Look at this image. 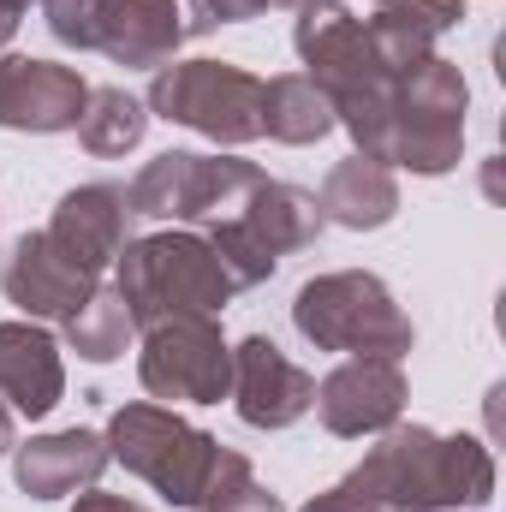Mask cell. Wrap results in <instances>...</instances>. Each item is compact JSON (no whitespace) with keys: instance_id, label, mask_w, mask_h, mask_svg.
<instances>
[{"instance_id":"cell-33","label":"cell","mask_w":506,"mask_h":512,"mask_svg":"<svg viewBox=\"0 0 506 512\" xmlns=\"http://www.w3.org/2000/svg\"><path fill=\"white\" fill-rule=\"evenodd\" d=\"M268 6H292V12H298V6H304V0H268Z\"/></svg>"},{"instance_id":"cell-30","label":"cell","mask_w":506,"mask_h":512,"mask_svg":"<svg viewBox=\"0 0 506 512\" xmlns=\"http://www.w3.org/2000/svg\"><path fill=\"white\" fill-rule=\"evenodd\" d=\"M12 447H18V417H12V411L0 405V459H6Z\"/></svg>"},{"instance_id":"cell-20","label":"cell","mask_w":506,"mask_h":512,"mask_svg":"<svg viewBox=\"0 0 506 512\" xmlns=\"http://www.w3.org/2000/svg\"><path fill=\"white\" fill-rule=\"evenodd\" d=\"M245 233H251L256 245L268 256H292V251H310L316 239H322V203H316V191H304V185H286V179H262L251 191V203L233 215Z\"/></svg>"},{"instance_id":"cell-29","label":"cell","mask_w":506,"mask_h":512,"mask_svg":"<svg viewBox=\"0 0 506 512\" xmlns=\"http://www.w3.org/2000/svg\"><path fill=\"white\" fill-rule=\"evenodd\" d=\"M298 512H376V507H364L358 495H346V489L334 483V489H322V495H310V501H304Z\"/></svg>"},{"instance_id":"cell-9","label":"cell","mask_w":506,"mask_h":512,"mask_svg":"<svg viewBox=\"0 0 506 512\" xmlns=\"http://www.w3.org/2000/svg\"><path fill=\"white\" fill-rule=\"evenodd\" d=\"M137 382L155 405H221L233 387V346L221 316H167L143 328Z\"/></svg>"},{"instance_id":"cell-10","label":"cell","mask_w":506,"mask_h":512,"mask_svg":"<svg viewBox=\"0 0 506 512\" xmlns=\"http://www.w3.org/2000/svg\"><path fill=\"white\" fill-rule=\"evenodd\" d=\"M96 286H102V274L90 262H78L48 227L18 233L6 262H0V292L30 322H66V316H78L96 298Z\"/></svg>"},{"instance_id":"cell-18","label":"cell","mask_w":506,"mask_h":512,"mask_svg":"<svg viewBox=\"0 0 506 512\" xmlns=\"http://www.w3.org/2000/svg\"><path fill=\"white\" fill-rule=\"evenodd\" d=\"M316 203H322V221H328V227L381 233V227L399 215V173L381 167V161H370V155H346V161L328 167Z\"/></svg>"},{"instance_id":"cell-27","label":"cell","mask_w":506,"mask_h":512,"mask_svg":"<svg viewBox=\"0 0 506 512\" xmlns=\"http://www.w3.org/2000/svg\"><path fill=\"white\" fill-rule=\"evenodd\" d=\"M203 12L215 18V24H251L268 12V0H203Z\"/></svg>"},{"instance_id":"cell-8","label":"cell","mask_w":506,"mask_h":512,"mask_svg":"<svg viewBox=\"0 0 506 512\" xmlns=\"http://www.w3.org/2000/svg\"><path fill=\"white\" fill-rule=\"evenodd\" d=\"M268 173L233 155V149H215V155H197V149H161L155 161H143V173L131 179V215L143 221H173V227H215V221H233L251 191Z\"/></svg>"},{"instance_id":"cell-6","label":"cell","mask_w":506,"mask_h":512,"mask_svg":"<svg viewBox=\"0 0 506 512\" xmlns=\"http://www.w3.org/2000/svg\"><path fill=\"white\" fill-rule=\"evenodd\" d=\"M292 328L316 352H346V358H399L417 346L411 316L399 310L393 286L370 268H334L298 286L292 298Z\"/></svg>"},{"instance_id":"cell-31","label":"cell","mask_w":506,"mask_h":512,"mask_svg":"<svg viewBox=\"0 0 506 512\" xmlns=\"http://www.w3.org/2000/svg\"><path fill=\"white\" fill-rule=\"evenodd\" d=\"M30 6H36V0H0V12H6V18H18V24H24V12H30Z\"/></svg>"},{"instance_id":"cell-21","label":"cell","mask_w":506,"mask_h":512,"mask_svg":"<svg viewBox=\"0 0 506 512\" xmlns=\"http://www.w3.org/2000/svg\"><path fill=\"white\" fill-rule=\"evenodd\" d=\"M328 131H334V108H328V96L304 72L262 78V137H274L286 149H310Z\"/></svg>"},{"instance_id":"cell-15","label":"cell","mask_w":506,"mask_h":512,"mask_svg":"<svg viewBox=\"0 0 506 512\" xmlns=\"http://www.w3.org/2000/svg\"><path fill=\"white\" fill-rule=\"evenodd\" d=\"M131 227H137V215H131V191L120 185V179L72 185V191L54 203V215H48V233L78 256V262H90L96 274L114 268V256L137 239Z\"/></svg>"},{"instance_id":"cell-32","label":"cell","mask_w":506,"mask_h":512,"mask_svg":"<svg viewBox=\"0 0 506 512\" xmlns=\"http://www.w3.org/2000/svg\"><path fill=\"white\" fill-rule=\"evenodd\" d=\"M12 36H18V18H6V12H0V54H6V42H12Z\"/></svg>"},{"instance_id":"cell-26","label":"cell","mask_w":506,"mask_h":512,"mask_svg":"<svg viewBox=\"0 0 506 512\" xmlns=\"http://www.w3.org/2000/svg\"><path fill=\"white\" fill-rule=\"evenodd\" d=\"M215 512H286V501H280L274 489H262V483L251 477V483H245L239 495H227V501H221Z\"/></svg>"},{"instance_id":"cell-12","label":"cell","mask_w":506,"mask_h":512,"mask_svg":"<svg viewBox=\"0 0 506 512\" xmlns=\"http://www.w3.org/2000/svg\"><path fill=\"white\" fill-rule=\"evenodd\" d=\"M405 399H411V382H405L399 358H340L316 382L310 411L322 417L328 435L364 441V435H381V429H393L405 417Z\"/></svg>"},{"instance_id":"cell-11","label":"cell","mask_w":506,"mask_h":512,"mask_svg":"<svg viewBox=\"0 0 506 512\" xmlns=\"http://www.w3.org/2000/svg\"><path fill=\"white\" fill-rule=\"evenodd\" d=\"M209 30L215 18L203 12V0H102L96 54H108L126 72H155Z\"/></svg>"},{"instance_id":"cell-1","label":"cell","mask_w":506,"mask_h":512,"mask_svg":"<svg viewBox=\"0 0 506 512\" xmlns=\"http://www.w3.org/2000/svg\"><path fill=\"white\" fill-rule=\"evenodd\" d=\"M346 495L376 512H459L495 501V453L477 435H441L429 423H393L340 477Z\"/></svg>"},{"instance_id":"cell-13","label":"cell","mask_w":506,"mask_h":512,"mask_svg":"<svg viewBox=\"0 0 506 512\" xmlns=\"http://www.w3.org/2000/svg\"><path fill=\"white\" fill-rule=\"evenodd\" d=\"M233 411L245 429H292L298 417H310V399H316V376L304 364H292L268 334H245L233 346V387H227Z\"/></svg>"},{"instance_id":"cell-5","label":"cell","mask_w":506,"mask_h":512,"mask_svg":"<svg viewBox=\"0 0 506 512\" xmlns=\"http://www.w3.org/2000/svg\"><path fill=\"white\" fill-rule=\"evenodd\" d=\"M114 292L126 298L137 334L149 322H167V316H221L239 298L215 245L191 227L131 239L126 251L114 256Z\"/></svg>"},{"instance_id":"cell-14","label":"cell","mask_w":506,"mask_h":512,"mask_svg":"<svg viewBox=\"0 0 506 512\" xmlns=\"http://www.w3.org/2000/svg\"><path fill=\"white\" fill-rule=\"evenodd\" d=\"M90 102V84L78 66L36 60V54H0V131L60 137L78 131Z\"/></svg>"},{"instance_id":"cell-2","label":"cell","mask_w":506,"mask_h":512,"mask_svg":"<svg viewBox=\"0 0 506 512\" xmlns=\"http://www.w3.org/2000/svg\"><path fill=\"white\" fill-rule=\"evenodd\" d=\"M102 441H108L114 465H126L131 477L149 483L161 501L191 512H215L227 495H239L256 477V465L239 447H221L209 429L185 423L173 405H155V399L114 405Z\"/></svg>"},{"instance_id":"cell-7","label":"cell","mask_w":506,"mask_h":512,"mask_svg":"<svg viewBox=\"0 0 506 512\" xmlns=\"http://www.w3.org/2000/svg\"><path fill=\"white\" fill-rule=\"evenodd\" d=\"M149 120L185 126L215 149H245L262 137V78L239 60H167L149 72Z\"/></svg>"},{"instance_id":"cell-25","label":"cell","mask_w":506,"mask_h":512,"mask_svg":"<svg viewBox=\"0 0 506 512\" xmlns=\"http://www.w3.org/2000/svg\"><path fill=\"white\" fill-rule=\"evenodd\" d=\"M42 6V24L60 48H96V30H102V0H36Z\"/></svg>"},{"instance_id":"cell-28","label":"cell","mask_w":506,"mask_h":512,"mask_svg":"<svg viewBox=\"0 0 506 512\" xmlns=\"http://www.w3.org/2000/svg\"><path fill=\"white\" fill-rule=\"evenodd\" d=\"M72 512H155V507L126 501V495H108V489H84V495L72 501Z\"/></svg>"},{"instance_id":"cell-22","label":"cell","mask_w":506,"mask_h":512,"mask_svg":"<svg viewBox=\"0 0 506 512\" xmlns=\"http://www.w3.org/2000/svg\"><path fill=\"white\" fill-rule=\"evenodd\" d=\"M66 328V346L84 358V364H120L131 346H137V322H131L126 298L114 286H96V298L60 322Z\"/></svg>"},{"instance_id":"cell-3","label":"cell","mask_w":506,"mask_h":512,"mask_svg":"<svg viewBox=\"0 0 506 512\" xmlns=\"http://www.w3.org/2000/svg\"><path fill=\"white\" fill-rule=\"evenodd\" d=\"M292 48L304 60V78L328 96L334 126L352 137V155H376L393 72L376 60L364 18L346 0H304L292 24Z\"/></svg>"},{"instance_id":"cell-24","label":"cell","mask_w":506,"mask_h":512,"mask_svg":"<svg viewBox=\"0 0 506 512\" xmlns=\"http://www.w3.org/2000/svg\"><path fill=\"white\" fill-rule=\"evenodd\" d=\"M203 239L215 245L221 268H227V280H233V292H251V286H262V280H274V268H280V256L262 251L239 221H215Z\"/></svg>"},{"instance_id":"cell-4","label":"cell","mask_w":506,"mask_h":512,"mask_svg":"<svg viewBox=\"0 0 506 512\" xmlns=\"http://www.w3.org/2000/svg\"><path fill=\"white\" fill-rule=\"evenodd\" d=\"M465 114H471V84L453 60L429 54L405 72H393V96L381 114L376 155L381 167H405L417 179H441L465 161Z\"/></svg>"},{"instance_id":"cell-23","label":"cell","mask_w":506,"mask_h":512,"mask_svg":"<svg viewBox=\"0 0 506 512\" xmlns=\"http://www.w3.org/2000/svg\"><path fill=\"white\" fill-rule=\"evenodd\" d=\"M143 131H149V108H143V96H131L126 84H102V90H90V102H84V120H78V143L90 149V155H131L137 143H143Z\"/></svg>"},{"instance_id":"cell-34","label":"cell","mask_w":506,"mask_h":512,"mask_svg":"<svg viewBox=\"0 0 506 512\" xmlns=\"http://www.w3.org/2000/svg\"><path fill=\"white\" fill-rule=\"evenodd\" d=\"M376 6H381V0H376Z\"/></svg>"},{"instance_id":"cell-17","label":"cell","mask_w":506,"mask_h":512,"mask_svg":"<svg viewBox=\"0 0 506 512\" xmlns=\"http://www.w3.org/2000/svg\"><path fill=\"white\" fill-rule=\"evenodd\" d=\"M60 399H66L60 340L30 316L0 322V405L12 417H48Z\"/></svg>"},{"instance_id":"cell-19","label":"cell","mask_w":506,"mask_h":512,"mask_svg":"<svg viewBox=\"0 0 506 512\" xmlns=\"http://www.w3.org/2000/svg\"><path fill=\"white\" fill-rule=\"evenodd\" d=\"M465 18H471L465 0H381L376 18L364 30H370V48H376L381 66L387 72H405V66L429 60L435 42L453 36Z\"/></svg>"},{"instance_id":"cell-16","label":"cell","mask_w":506,"mask_h":512,"mask_svg":"<svg viewBox=\"0 0 506 512\" xmlns=\"http://www.w3.org/2000/svg\"><path fill=\"white\" fill-rule=\"evenodd\" d=\"M108 441L96 429H54V435H30L12 447V483L30 501H66L102 483L108 471Z\"/></svg>"}]
</instances>
